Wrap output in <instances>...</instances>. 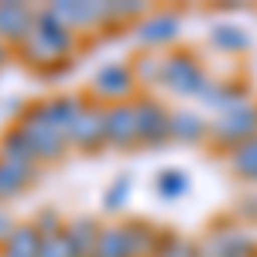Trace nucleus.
I'll return each mask as SVG.
<instances>
[{
  "mask_svg": "<svg viewBox=\"0 0 257 257\" xmlns=\"http://www.w3.org/2000/svg\"><path fill=\"white\" fill-rule=\"evenodd\" d=\"M178 28L182 21L178 14H168V11H155V14H144L134 28V38L144 45V48H158V45H168V41L178 38Z\"/></svg>",
  "mask_w": 257,
  "mask_h": 257,
  "instance_id": "11",
  "label": "nucleus"
},
{
  "mask_svg": "<svg viewBox=\"0 0 257 257\" xmlns=\"http://www.w3.org/2000/svg\"><path fill=\"white\" fill-rule=\"evenodd\" d=\"M237 213L247 219V223H257V192H254V196H243V199H240V202H237Z\"/></svg>",
  "mask_w": 257,
  "mask_h": 257,
  "instance_id": "31",
  "label": "nucleus"
},
{
  "mask_svg": "<svg viewBox=\"0 0 257 257\" xmlns=\"http://www.w3.org/2000/svg\"><path fill=\"white\" fill-rule=\"evenodd\" d=\"M155 257H206V254H202V247H199V243H192V240L172 237V233L165 237V233H161Z\"/></svg>",
  "mask_w": 257,
  "mask_h": 257,
  "instance_id": "25",
  "label": "nucleus"
},
{
  "mask_svg": "<svg viewBox=\"0 0 257 257\" xmlns=\"http://www.w3.org/2000/svg\"><path fill=\"white\" fill-rule=\"evenodd\" d=\"M103 110L96 103H86L82 113L76 117V123L69 127V144L79 151H99L106 148V127H103Z\"/></svg>",
  "mask_w": 257,
  "mask_h": 257,
  "instance_id": "8",
  "label": "nucleus"
},
{
  "mask_svg": "<svg viewBox=\"0 0 257 257\" xmlns=\"http://www.w3.org/2000/svg\"><path fill=\"white\" fill-rule=\"evenodd\" d=\"M38 175L35 165H21V161H7L0 158V202L4 199H18Z\"/></svg>",
  "mask_w": 257,
  "mask_h": 257,
  "instance_id": "15",
  "label": "nucleus"
},
{
  "mask_svg": "<svg viewBox=\"0 0 257 257\" xmlns=\"http://www.w3.org/2000/svg\"><path fill=\"white\" fill-rule=\"evenodd\" d=\"M131 18H144V4L138 0H123V4H113V21H131Z\"/></svg>",
  "mask_w": 257,
  "mask_h": 257,
  "instance_id": "30",
  "label": "nucleus"
},
{
  "mask_svg": "<svg viewBox=\"0 0 257 257\" xmlns=\"http://www.w3.org/2000/svg\"><path fill=\"white\" fill-rule=\"evenodd\" d=\"M21 127H24V134L31 138V148H35V158L38 161H55V158H62V155L72 148V144H69V134L59 131V127H52V123H45L31 106L24 110Z\"/></svg>",
  "mask_w": 257,
  "mask_h": 257,
  "instance_id": "4",
  "label": "nucleus"
},
{
  "mask_svg": "<svg viewBox=\"0 0 257 257\" xmlns=\"http://www.w3.org/2000/svg\"><path fill=\"white\" fill-rule=\"evenodd\" d=\"M99 226L93 216H79L72 219V223H65V240H69V250H72V257H93V250H96V240H99Z\"/></svg>",
  "mask_w": 257,
  "mask_h": 257,
  "instance_id": "14",
  "label": "nucleus"
},
{
  "mask_svg": "<svg viewBox=\"0 0 257 257\" xmlns=\"http://www.w3.org/2000/svg\"><path fill=\"white\" fill-rule=\"evenodd\" d=\"M72 48H76V35H72V28L52 7L38 11L31 38L21 45V52L28 55V62H35V65H59Z\"/></svg>",
  "mask_w": 257,
  "mask_h": 257,
  "instance_id": "1",
  "label": "nucleus"
},
{
  "mask_svg": "<svg viewBox=\"0 0 257 257\" xmlns=\"http://www.w3.org/2000/svg\"><path fill=\"white\" fill-rule=\"evenodd\" d=\"M209 138V120L196 110H172V141L175 144H199Z\"/></svg>",
  "mask_w": 257,
  "mask_h": 257,
  "instance_id": "16",
  "label": "nucleus"
},
{
  "mask_svg": "<svg viewBox=\"0 0 257 257\" xmlns=\"http://www.w3.org/2000/svg\"><path fill=\"white\" fill-rule=\"evenodd\" d=\"M155 189H158L161 199H182L189 192V175L182 172V168H161L158 178H155Z\"/></svg>",
  "mask_w": 257,
  "mask_h": 257,
  "instance_id": "24",
  "label": "nucleus"
},
{
  "mask_svg": "<svg viewBox=\"0 0 257 257\" xmlns=\"http://www.w3.org/2000/svg\"><path fill=\"white\" fill-rule=\"evenodd\" d=\"M123 230H127V240H131V254L134 257H155L161 233L151 223H144V219H127Z\"/></svg>",
  "mask_w": 257,
  "mask_h": 257,
  "instance_id": "19",
  "label": "nucleus"
},
{
  "mask_svg": "<svg viewBox=\"0 0 257 257\" xmlns=\"http://www.w3.org/2000/svg\"><path fill=\"white\" fill-rule=\"evenodd\" d=\"M35 18H38V11H31L28 4H18V0L0 4V41L21 48L35 31Z\"/></svg>",
  "mask_w": 257,
  "mask_h": 257,
  "instance_id": "10",
  "label": "nucleus"
},
{
  "mask_svg": "<svg viewBox=\"0 0 257 257\" xmlns=\"http://www.w3.org/2000/svg\"><path fill=\"white\" fill-rule=\"evenodd\" d=\"M161 86L175 96H206V89L213 82L206 79L202 65L196 62L192 52H172L165 55V65H161Z\"/></svg>",
  "mask_w": 257,
  "mask_h": 257,
  "instance_id": "2",
  "label": "nucleus"
},
{
  "mask_svg": "<svg viewBox=\"0 0 257 257\" xmlns=\"http://www.w3.org/2000/svg\"><path fill=\"white\" fill-rule=\"evenodd\" d=\"M103 127H106V144L117 151H131L138 141V113L134 103H113L103 110Z\"/></svg>",
  "mask_w": 257,
  "mask_h": 257,
  "instance_id": "7",
  "label": "nucleus"
},
{
  "mask_svg": "<svg viewBox=\"0 0 257 257\" xmlns=\"http://www.w3.org/2000/svg\"><path fill=\"white\" fill-rule=\"evenodd\" d=\"M69 28H96L103 21H113V4H79V0H59L52 4Z\"/></svg>",
  "mask_w": 257,
  "mask_h": 257,
  "instance_id": "12",
  "label": "nucleus"
},
{
  "mask_svg": "<svg viewBox=\"0 0 257 257\" xmlns=\"http://www.w3.org/2000/svg\"><path fill=\"white\" fill-rule=\"evenodd\" d=\"M0 158L21 161V165H38L35 148H31V138L24 134V127H21V123H14V127H7V131H4V138H0Z\"/></svg>",
  "mask_w": 257,
  "mask_h": 257,
  "instance_id": "18",
  "label": "nucleus"
},
{
  "mask_svg": "<svg viewBox=\"0 0 257 257\" xmlns=\"http://www.w3.org/2000/svg\"><path fill=\"white\" fill-rule=\"evenodd\" d=\"M202 250L206 257H257V240L240 226H216Z\"/></svg>",
  "mask_w": 257,
  "mask_h": 257,
  "instance_id": "9",
  "label": "nucleus"
},
{
  "mask_svg": "<svg viewBox=\"0 0 257 257\" xmlns=\"http://www.w3.org/2000/svg\"><path fill=\"white\" fill-rule=\"evenodd\" d=\"M41 250V233L35 230V223H18L14 233L7 237V243L0 247V257H38Z\"/></svg>",
  "mask_w": 257,
  "mask_h": 257,
  "instance_id": "17",
  "label": "nucleus"
},
{
  "mask_svg": "<svg viewBox=\"0 0 257 257\" xmlns=\"http://www.w3.org/2000/svg\"><path fill=\"white\" fill-rule=\"evenodd\" d=\"M161 65H165V59H158V55H141L134 62V76L141 79V86L161 82Z\"/></svg>",
  "mask_w": 257,
  "mask_h": 257,
  "instance_id": "27",
  "label": "nucleus"
},
{
  "mask_svg": "<svg viewBox=\"0 0 257 257\" xmlns=\"http://www.w3.org/2000/svg\"><path fill=\"white\" fill-rule=\"evenodd\" d=\"M138 86V76H134V65L127 62H110L103 65L93 79V99H106L110 106L113 103H127V96L134 93Z\"/></svg>",
  "mask_w": 257,
  "mask_h": 257,
  "instance_id": "6",
  "label": "nucleus"
},
{
  "mask_svg": "<svg viewBox=\"0 0 257 257\" xmlns=\"http://www.w3.org/2000/svg\"><path fill=\"white\" fill-rule=\"evenodd\" d=\"M230 168L243 182H257V138H250L247 144L230 151Z\"/></svg>",
  "mask_w": 257,
  "mask_h": 257,
  "instance_id": "22",
  "label": "nucleus"
},
{
  "mask_svg": "<svg viewBox=\"0 0 257 257\" xmlns=\"http://www.w3.org/2000/svg\"><path fill=\"white\" fill-rule=\"evenodd\" d=\"M62 219H59V213L55 209H41L38 216H35V230H38L41 237H55V233H62L65 226H59Z\"/></svg>",
  "mask_w": 257,
  "mask_h": 257,
  "instance_id": "29",
  "label": "nucleus"
},
{
  "mask_svg": "<svg viewBox=\"0 0 257 257\" xmlns=\"http://www.w3.org/2000/svg\"><path fill=\"white\" fill-rule=\"evenodd\" d=\"M38 257H72L65 233H55V237H41V250H38Z\"/></svg>",
  "mask_w": 257,
  "mask_h": 257,
  "instance_id": "28",
  "label": "nucleus"
},
{
  "mask_svg": "<svg viewBox=\"0 0 257 257\" xmlns=\"http://www.w3.org/2000/svg\"><path fill=\"white\" fill-rule=\"evenodd\" d=\"M4 62H7V45L0 41V65H4Z\"/></svg>",
  "mask_w": 257,
  "mask_h": 257,
  "instance_id": "33",
  "label": "nucleus"
},
{
  "mask_svg": "<svg viewBox=\"0 0 257 257\" xmlns=\"http://www.w3.org/2000/svg\"><path fill=\"white\" fill-rule=\"evenodd\" d=\"M202 99H206L216 113H223V110H233L240 103H247L250 96H247V86H243V82H213Z\"/></svg>",
  "mask_w": 257,
  "mask_h": 257,
  "instance_id": "20",
  "label": "nucleus"
},
{
  "mask_svg": "<svg viewBox=\"0 0 257 257\" xmlns=\"http://www.w3.org/2000/svg\"><path fill=\"white\" fill-rule=\"evenodd\" d=\"M134 113H138V141L141 144L158 148L165 141H172V110L165 103H158L151 96H141L134 103Z\"/></svg>",
  "mask_w": 257,
  "mask_h": 257,
  "instance_id": "5",
  "label": "nucleus"
},
{
  "mask_svg": "<svg viewBox=\"0 0 257 257\" xmlns=\"http://www.w3.org/2000/svg\"><path fill=\"white\" fill-rule=\"evenodd\" d=\"M209 138L216 148H240L250 138H257V103H240L233 110H223L209 120Z\"/></svg>",
  "mask_w": 257,
  "mask_h": 257,
  "instance_id": "3",
  "label": "nucleus"
},
{
  "mask_svg": "<svg viewBox=\"0 0 257 257\" xmlns=\"http://www.w3.org/2000/svg\"><path fill=\"white\" fill-rule=\"evenodd\" d=\"M93 257H134L131 254V240H127L123 223H120V226H103V230H99Z\"/></svg>",
  "mask_w": 257,
  "mask_h": 257,
  "instance_id": "21",
  "label": "nucleus"
},
{
  "mask_svg": "<svg viewBox=\"0 0 257 257\" xmlns=\"http://www.w3.org/2000/svg\"><path fill=\"white\" fill-rule=\"evenodd\" d=\"M209 41H213V48H219V52H247L250 48V35L243 28H237V24H216Z\"/></svg>",
  "mask_w": 257,
  "mask_h": 257,
  "instance_id": "23",
  "label": "nucleus"
},
{
  "mask_svg": "<svg viewBox=\"0 0 257 257\" xmlns=\"http://www.w3.org/2000/svg\"><path fill=\"white\" fill-rule=\"evenodd\" d=\"M82 106H86V103H82L79 96H52V99L35 103L31 110H35L45 123H52V127H59V131L69 134V127L76 123V117L82 113Z\"/></svg>",
  "mask_w": 257,
  "mask_h": 257,
  "instance_id": "13",
  "label": "nucleus"
},
{
  "mask_svg": "<svg viewBox=\"0 0 257 257\" xmlns=\"http://www.w3.org/2000/svg\"><path fill=\"white\" fill-rule=\"evenodd\" d=\"M14 226H18V223H14V219H11L7 213H4V209H0V247H4V243H7V237L14 233Z\"/></svg>",
  "mask_w": 257,
  "mask_h": 257,
  "instance_id": "32",
  "label": "nucleus"
},
{
  "mask_svg": "<svg viewBox=\"0 0 257 257\" xmlns=\"http://www.w3.org/2000/svg\"><path fill=\"white\" fill-rule=\"evenodd\" d=\"M127 196H131V175L113 178V182L106 185V192H103V209H106V213H120V209L127 206Z\"/></svg>",
  "mask_w": 257,
  "mask_h": 257,
  "instance_id": "26",
  "label": "nucleus"
}]
</instances>
